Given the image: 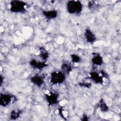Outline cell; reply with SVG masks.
I'll list each match as a JSON object with an SVG mask.
<instances>
[{
	"label": "cell",
	"instance_id": "6da1fadb",
	"mask_svg": "<svg viewBox=\"0 0 121 121\" xmlns=\"http://www.w3.org/2000/svg\"><path fill=\"white\" fill-rule=\"evenodd\" d=\"M66 9L70 14L80 15L83 10V5L79 0H69L66 3Z\"/></svg>",
	"mask_w": 121,
	"mask_h": 121
},
{
	"label": "cell",
	"instance_id": "7a4b0ae2",
	"mask_svg": "<svg viewBox=\"0 0 121 121\" xmlns=\"http://www.w3.org/2000/svg\"><path fill=\"white\" fill-rule=\"evenodd\" d=\"M27 4L24 1L14 0L10 2V11L15 13H25L26 12Z\"/></svg>",
	"mask_w": 121,
	"mask_h": 121
},
{
	"label": "cell",
	"instance_id": "3957f363",
	"mask_svg": "<svg viewBox=\"0 0 121 121\" xmlns=\"http://www.w3.org/2000/svg\"><path fill=\"white\" fill-rule=\"evenodd\" d=\"M66 79V75L61 70L54 71L51 73L50 82L52 84L56 85L62 84L65 82Z\"/></svg>",
	"mask_w": 121,
	"mask_h": 121
},
{
	"label": "cell",
	"instance_id": "277c9868",
	"mask_svg": "<svg viewBox=\"0 0 121 121\" xmlns=\"http://www.w3.org/2000/svg\"><path fill=\"white\" fill-rule=\"evenodd\" d=\"M16 96L9 93H1L0 95V105L2 107H7L12 102L16 101Z\"/></svg>",
	"mask_w": 121,
	"mask_h": 121
},
{
	"label": "cell",
	"instance_id": "5b68a950",
	"mask_svg": "<svg viewBox=\"0 0 121 121\" xmlns=\"http://www.w3.org/2000/svg\"><path fill=\"white\" fill-rule=\"evenodd\" d=\"M59 94L58 93L50 91L48 94H44L46 102L49 106L56 105L59 102Z\"/></svg>",
	"mask_w": 121,
	"mask_h": 121
},
{
	"label": "cell",
	"instance_id": "8992f818",
	"mask_svg": "<svg viewBox=\"0 0 121 121\" xmlns=\"http://www.w3.org/2000/svg\"><path fill=\"white\" fill-rule=\"evenodd\" d=\"M30 66L34 69L42 70L48 66V64L44 61H39L35 59H31L29 62Z\"/></svg>",
	"mask_w": 121,
	"mask_h": 121
},
{
	"label": "cell",
	"instance_id": "52a82bcc",
	"mask_svg": "<svg viewBox=\"0 0 121 121\" xmlns=\"http://www.w3.org/2000/svg\"><path fill=\"white\" fill-rule=\"evenodd\" d=\"M44 78L45 76L36 74L32 76L30 78V80L33 85L38 87H40L44 83Z\"/></svg>",
	"mask_w": 121,
	"mask_h": 121
},
{
	"label": "cell",
	"instance_id": "ba28073f",
	"mask_svg": "<svg viewBox=\"0 0 121 121\" xmlns=\"http://www.w3.org/2000/svg\"><path fill=\"white\" fill-rule=\"evenodd\" d=\"M84 35L86 41L89 43L92 44L96 41L97 39L95 35L89 28H86Z\"/></svg>",
	"mask_w": 121,
	"mask_h": 121
},
{
	"label": "cell",
	"instance_id": "9c48e42d",
	"mask_svg": "<svg viewBox=\"0 0 121 121\" xmlns=\"http://www.w3.org/2000/svg\"><path fill=\"white\" fill-rule=\"evenodd\" d=\"M90 78L96 84H103L104 83V78L100 73L96 71H92L90 72Z\"/></svg>",
	"mask_w": 121,
	"mask_h": 121
},
{
	"label": "cell",
	"instance_id": "30bf717a",
	"mask_svg": "<svg viewBox=\"0 0 121 121\" xmlns=\"http://www.w3.org/2000/svg\"><path fill=\"white\" fill-rule=\"evenodd\" d=\"M93 57L91 59L92 63L96 66H101L104 63V59L103 57L98 53L93 52Z\"/></svg>",
	"mask_w": 121,
	"mask_h": 121
},
{
	"label": "cell",
	"instance_id": "8fae6325",
	"mask_svg": "<svg viewBox=\"0 0 121 121\" xmlns=\"http://www.w3.org/2000/svg\"><path fill=\"white\" fill-rule=\"evenodd\" d=\"M42 14L46 18L48 19H53L58 17V12L55 9L43 10L42 11Z\"/></svg>",
	"mask_w": 121,
	"mask_h": 121
},
{
	"label": "cell",
	"instance_id": "7c38bea8",
	"mask_svg": "<svg viewBox=\"0 0 121 121\" xmlns=\"http://www.w3.org/2000/svg\"><path fill=\"white\" fill-rule=\"evenodd\" d=\"M73 66L70 63L64 62L60 66V70L66 76L69 75L73 70Z\"/></svg>",
	"mask_w": 121,
	"mask_h": 121
},
{
	"label": "cell",
	"instance_id": "4fadbf2b",
	"mask_svg": "<svg viewBox=\"0 0 121 121\" xmlns=\"http://www.w3.org/2000/svg\"><path fill=\"white\" fill-rule=\"evenodd\" d=\"M39 57L43 60V61H46L49 58V53L47 50L44 47H40L39 48Z\"/></svg>",
	"mask_w": 121,
	"mask_h": 121
},
{
	"label": "cell",
	"instance_id": "5bb4252c",
	"mask_svg": "<svg viewBox=\"0 0 121 121\" xmlns=\"http://www.w3.org/2000/svg\"><path fill=\"white\" fill-rule=\"evenodd\" d=\"M98 107L102 112L104 113L108 112L109 110L108 105L103 98H101L98 103Z\"/></svg>",
	"mask_w": 121,
	"mask_h": 121
},
{
	"label": "cell",
	"instance_id": "9a60e30c",
	"mask_svg": "<svg viewBox=\"0 0 121 121\" xmlns=\"http://www.w3.org/2000/svg\"><path fill=\"white\" fill-rule=\"evenodd\" d=\"M22 113V111L20 110H12L10 113L9 118L10 120H16L19 118Z\"/></svg>",
	"mask_w": 121,
	"mask_h": 121
},
{
	"label": "cell",
	"instance_id": "2e32d148",
	"mask_svg": "<svg viewBox=\"0 0 121 121\" xmlns=\"http://www.w3.org/2000/svg\"><path fill=\"white\" fill-rule=\"evenodd\" d=\"M70 58L71 59L72 62L75 63H78L81 61V58L78 55L72 53L70 55Z\"/></svg>",
	"mask_w": 121,
	"mask_h": 121
},
{
	"label": "cell",
	"instance_id": "e0dca14e",
	"mask_svg": "<svg viewBox=\"0 0 121 121\" xmlns=\"http://www.w3.org/2000/svg\"><path fill=\"white\" fill-rule=\"evenodd\" d=\"M87 7L89 9L94 10L98 8V4L94 1H89L87 3Z\"/></svg>",
	"mask_w": 121,
	"mask_h": 121
},
{
	"label": "cell",
	"instance_id": "ac0fdd59",
	"mask_svg": "<svg viewBox=\"0 0 121 121\" xmlns=\"http://www.w3.org/2000/svg\"><path fill=\"white\" fill-rule=\"evenodd\" d=\"M78 85L83 87L90 88L92 86V84L90 82H81L78 83Z\"/></svg>",
	"mask_w": 121,
	"mask_h": 121
},
{
	"label": "cell",
	"instance_id": "d6986e66",
	"mask_svg": "<svg viewBox=\"0 0 121 121\" xmlns=\"http://www.w3.org/2000/svg\"><path fill=\"white\" fill-rule=\"evenodd\" d=\"M99 73L104 78H105L107 79H108L109 78V76H108V74L104 70H101L99 71Z\"/></svg>",
	"mask_w": 121,
	"mask_h": 121
},
{
	"label": "cell",
	"instance_id": "ffe728a7",
	"mask_svg": "<svg viewBox=\"0 0 121 121\" xmlns=\"http://www.w3.org/2000/svg\"><path fill=\"white\" fill-rule=\"evenodd\" d=\"M82 121H88V116L86 114H83L82 117H81V119Z\"/></svg>",
	"mask_w": 121,
	"mask_h": 121
},
{
	"label": "cell",
	"instance_id": "44dd1931",
	"mask_svg": "<svg viewBox=\"0 0 121 121\" xmlns=\"http://www.w3.org/2000/svg\"><path fill=\"white\" fill-rule=\"evenodd\" d=\"M0 86H1L3 82H4V77H2V75H0Z\"/></svg>",
	"mask_w": 121,
	"mask_h": 121
}]
</instances>
